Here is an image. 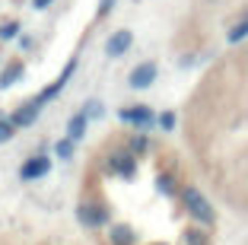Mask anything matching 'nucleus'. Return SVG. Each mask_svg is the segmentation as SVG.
Segmentation results:
<instances>
[{"mask_svg":"<svg viewBox=\"0 0 248 245\" xmlns=\"http://www.w3.org/2000/svg\"><path fill=\"white\" fill-rule=\"evenodd\" d=\"M182 207H185V213L191 216V220H197L201 226H210L213 223V204L207 201V195L201 191V188H194V185H185L182 188Z\"/></svg>","mask_w":248,"mask_h":245,"instance_id":"f257e3e1","label":"nucleus"},{"mask_svg":"<svg viewBox=\"0 0 248 245\" xmlns=\"http://www.w3.org/2000/svg\"><path fill=\"white\" fill-rule=\"evenodd\" d=\"M118 121L127 124V128H137V131H150L156 124V112L150 105H143V102H137V105L118 108Z\"/></svg>","mask_w":248,"mask_h":245,"instance_id":"f03ea898","label":"nucleus"},{"mask_svg":"<svg viewBox=\"0 0 248 245\" xmlns=\"http://www.w3.org/2000/svg\"><path fill=\"white\" fill-rule=\"evenodd\" d=\"M105 166H108V172L118 175V179H134V175H137V156L124 147V150H115L105 159Z\"/></svg>","mask_w":248,"mask_h":245,"instance_id":"7ed1b4c3","label":"nucleus"},{"mask_svg":"<svg viewBox=\"0 0 248 245\" xmlns=\"http://www.w3.org/2000/svg\"><path fill=\"white\" fill-rule=\"evenodd\" d=\"M51 172V156L48 153H32L29 159H22L19 166V181H38Z\"/></svg>","mask_w":248,"mask_h":245,"instance_id":"20e7f679","label":"nucleus"},{"mask_svg":"<svg viewBox=\"0 0 248 245\" xmlns=\"http://www.w3.org/2000/svg\"><path fill=\"white\" fill-rule=\"evenodd\" d=\"M77 220H80L86 229H102V226L108 223V210L99 201H83L80 207H77Z\"/></svg>","mask_w":248,"mask_h":245,"instance_id":"39448f33","label":"nucleus"},{"mask_svg":"<svg viewBox=\"0 0 248 245\" xmlns=\"http://www.w3.org/2000/svg\"><path fill=\"white\" fill-rule=\"evenodd\" d=\"M156 77H159V64L156 61H143V64H137L127 73V86L131 89H150L156 83Z\"/></svg>","mask_w":248,"mask_h":245,"instance_id":"423d86ee","label":"nucleus"},{"mask_svg":"<svg viewBox=\"0 0 248 245\" xmlns=\"http://www.w3.org/2000/svg\"><path fill=\"white\" fill-rule=\"evenodd\" d=\"M131 45H134V32L131 29H118V32H111L108 42H105V54H108L111 61L124 58V54L131 51Z\"/></svg>","mask_w":248,"mask_h":245,"instance_id":"0eeeda50","label":"nucleus"},{"mask_svg":"<svg viewBox=\"0 0 248 245\" xmlns=\"http://www.w3.org/2000/svg\"><path fill=\"white\" fill-rule=\"evenodd\" d=\"M73 70H77V58H73V61H67V67H64V70H61V77H58V80H54L51 86H45V89H42V93H38V96H35V102H38V105H45V102H51V99H54V96H58V93H61V89H64V86H67V80H70V77H73Z\"/></svg>","mask_w":248,"mask_h":245,"instance_id":"6e6552de","label":"nucleus"},{"mask_svg":"<svg viewBox=\"0 0 248 245\" xmlns=\"http://www.w3.org/2000/svg\"><path fill=\"white\" fill-rule=\"evenodd\" d=\"M38 112H42V105H38V102L32 99V102H26V105H19V108H16L13 115H10V121L16 124V131H19V128H29V124H35Z\"/></svg>","mask_w":248,"mask_h":245,"instance_id":"1a4fd4ad","label":"nucleus"},{"mask_svg":"<svg viewBox=\"0 0 248 245\" xmlns=\"http://www.w3.org/2000/svg\"><path fill=\"white\" fill-rule=\"evenodd\" d=\"M86 128H89V118L83 115V112H73V115H70V121H67V137L80 144V140L86 137Z\"/></svg>","mask_w":248,"mask_h":245,"instance_id":"9d476101","label":"nucleus"},{"mask_svg":"<svg viewBox=\"0 0 248 245\" xmlns=\"http://www.w3.org/2000/svg\"><path fill=\"white\" fill-rule=\"evenodd\" d=\"M22 73H26V64H22V61H10V64L3 67V73H0V89H10Z\"/></svg>","mask_w":248,"mask_h":245,"instance_id":"9b49d317","label":"nucleus"},{"mask_svg":"<svg viewBox=\"0 0 248 245\" xmlns=\"http://www.w3.org/2000/svg\"><path fill=\"white\" fill-rule=\"evenodd\" d=\"M248 38V13L242 16L239 22H232V26H229V32H226V42L229 45H239V42H245Z\"/></svg>","mask_w":248,"mask_h":245,"instance_id":"f8f14e48","label":"nucleus"},{"mask_svg":"<svg viewBox=\"0 0 248 245\" xmlns=\"http://www.w3.org/2000/svg\"><path fill=\"white\" fill-rule=\"evenodd\" d=\"M108 242L111 245H134V229L131 226H111V232H108Z\"/></svg>","mask_w":248,"mask_h":245,"instance_id":"ddd939ff","label":"nucleus"},{"mask_svg":"<svg viewBox=\"0 0 248 245\" xmlns=\"http://www.w3.org/2000/svg\"><path fill=\"white\" fill-rule=\"evenodd\" d=\"M156 124H159L162 134H172V131L178 128V115L175 112H162V115H156Z\"/></svg>","mask_w":248,"mask_h":245,"instance_id":"4468645a","label":"nucleus"},{"mask_svg":"<svg viewBox=\"0 0 248 245\" xmlns=\"http://www.w3.org/2000/svg\"><path fill=\"white\" fill-rule=\"evenodd\" d=\"M127 150H131L134 156H140L143 150H150V137H146V134H131V137H127Z\"/></svg>","mask_w":248,"mask_h":245,"instance_id":"2eb2a0df","label":"nucleus"},{"mask_svg":"<svg viewBox=\"0 0 248 245\" xmlns=\"http://www.w3.org/2000/svg\"><path fill=\"white\" fill-rule=\"evenodd\" d=\"M73 153H77V140H70V137L58 140V147H54V156L58 159H73Z\"/></svg>","mask_w":248,"mask_h":245,"instance_id":"dca6fc26","label":"nucleus"},{"mask_svg":"<svg viewBox=\"0 0 248 245\" xmlns=\"http://www.w3.org/2000/svg\"><path fill=\"white\" fill-rule=\"evenodd\" d=\"M80 112L89 118V121H93V118H102V115H105V105H102L99 99H86V102H83V108H80Z\"/></svg>","mask_w":248,"mask_h":245,"instance_id":"f3484780","label":"nucleus"},{"mask_svg":"<svg viewBox=\"0 0 248 245\" xmlns=\"http://www.w3.org/2000/svg\"><path fill=\"white\" fill-rule=\"evenodd\" d=\"M13 137H16V124L10 121V118L0 115V144H10Z\"/></svg>","mask_w":248,"mask_h":245,"instance_id":"a211bd4d","label":"nucleus"},{"mask_svg":"<svg viewBox=\"0 0 248 245\" xmlns=\"http://www.w3.org/2000/svg\"><path fill=\"white\" fill-rule=\"evenodd\" d=\"M16 32H19V22H16V19L3 22V26H0V42H10V38H16Z\"/></svg>","mask_w":248,"mask_h":245,"instance_id":"6ab92c4d","label":"nucleus"},{"mask_svg":"<svg viewBox=\"0 0 248 245\" xmlns=\"http://www.w3.org/2000/svg\"><path fill=\"white\" fill-rule=\"evenodd\" d=\"M185 242H188V245H204L207 236L201 229H188V232H185Z\"/></svg>","mask_w":248,"mask_h":245,"instance_id":"aec40b11","label":"nucleus"},{"mask_svg":"<svg viewBox=\"0 0 248 245\" xmlns=\"http://www.w3.org/2000/svg\"><path fill=\"white\" fill-rule=\"evenodd\" d=\"M111 7H115V0H102V3H99V16H108Z\"/></svg>","mask_w":248,"mask_h":245,"instance_id":"412c9836","label":"nucleus"},{"mask_svg":"<svg viewBox=\"0 0 248 245\" xmlns=\"http://www.w3.org/2000/svg\"><path fill=\"white\" fill-rule=\"evenodd\" d=\"M51 3H54V0H32V7H35V10H48Z\"/></svg>","mask_w":248,"mask_h":245,"instance_id":"4be33fe9","label":"nucleus"},{"mask_svg":"<svg viewBox=\"0 0 248 245\" xmlns=\"http://www.w3.org/2000/svg\"><path fill=\"white\" fill-rule=\"evenodd\" d=\"M153 245H162V242H153Z\"/></svg>","mask_w":248,"mask_h":245,"instance_id":"5701e85b","label":"nucleus"}]
</instances>
